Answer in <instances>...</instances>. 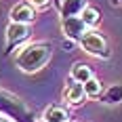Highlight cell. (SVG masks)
Listing matches in <instances>:
<instances>
[{"mask_svg": "<svg viewBox=\"0 0 122 122\" xmlns=\"http://www.w3.org/2000/svg\"><path fill=\"white\" fill-rule=\"evenodd\" d=\"M0 122H13L11 118H6V116H0Z\"/></svg>", "mask_w": 122, "mask_h": 122, "instance_id": "cell-15", "label": "cell"}, {"mask_svg": "<svg viewBox=\"0 0 122 122\" xmlns=\"http://www.w3.org/2000/svg\"><path fill=\"white\" fill-rule=\"evenodd\" d=\"M84 99H86L84 84L70 80L67 86L63 88V101H65L67 105H82V103H84Z\"/></svg>", "mask_w": 122, "mask_h": 122, "instance_id": "cell-7", "label": "cell"}, {"mask_svg": "<svg viewBox=\"0 0 122 122\" xmlns=\"http://www.w3.org/2000/svg\"><path fill=\"white\" fill-rule=\"evenodd\" d=\"M4 36H6V46H4V55L9 57L15 49H19V46H23L25 42L30 40L32 36V27L25 23H9L6 25V30H4Z\"/></svg>", "mask_w": 122, "mask_h": 122, "instance_id": "cell-4", "label": "cell"}, {"mask_svg": "<svg viewBox=\"0 0 122 122\" xmlns=\"http://www.w3.org/2000/svg\"><path fill=\"white\" fill-rule=\"evenodd\" d=\"M86 9V0H61V19L65 17H80V13Z\"/></svg>", "mask_w": 122, "mask_h": 122, "instance_id": "cell-9", "label": "cell"}, {"mask_svg": "<svg viewBox=\"0 0 122 122\" xmlns=\"http://www.w3.org/2000/svg\"><path fill=\"white\" fill-rule=\"evenodd\" d=\"M61 30H63V36L67 38V40L78 42V44L84 38V34L88 32L86 23L80 17H65V19H61Z\"/></svg>", "mask_w": 122, "mask_h": 122, "instance_id": "cell-5", "label": "cell"}, {"mask_svg": "<svg viewBox=\"0 0 122 122\" xmlns=\"http://www.w3.org/2000/svg\"><path fill=\"white\" fill-rule=\"evenodd\" d=\"M38 122H46V120H42V118H38Z\"/></svg>", "mask_w": 122, "mask_h": 122, "instance_id": "cell-17", "label": "cell"}, {"mask_svg": "<svg viewBox=\"0 0 122 122\" xmlns=\"http://www.w3.org/2000/svg\"><path fill=\"white\" fill-rule=\"evenodd\" d=\"M80 19L86 23L88 30H93V27H97L101 23V11H99L97 6H91V4H86V9L80 13Z\"/></svg>", "mask_w": 122, "mask_h": 122, "instance_id": "cell-11", "label": "cell"}, {"mask_svg": "<svg viewBox=\"0 0 122 122\" xmlns=\"http://www.w3.org/2000/svg\"><path fill=\"white\" fill-rule=\"evenodd\" d=\"M91 78H95V74H93V67H91L88 63H82V61H78V63H74V65H72L70 80L84 84V82H88Z\"/></svg>", "mask_w": 122, "mask_h": 122, "instance_id": "cell-10", "label": "cell"}, {"mask_svg": "<svg viewBox=\"0 0 122 122\" xmlns=\"http://www.w3.org/2000/svg\"><path fill=\"white\" fill-rule=\"evenodd\" d=\"M80 46H82L84 53L97 57V59H110L112 57V49L105 40V36H101V32H97V30H88L84 34V38L80 40Z\"/></svg>", "mask_w": 122, "mask_h": 122, "instance_id": "cell-3", "label": "cell"}, {"mask_svg": "<svg viewBox=\"0 0 122 122\" xmlns=\"http://www.w3.org/2000/svg\"><path fill=\"white\" fill-rule=\"evenodd\" d=\"M99 99L105 105H118V103H122V84H112L107 91H103V95Z\"/></svg>", "mask_w": 122, "mask_h": 122, "instance_id": "cell-12", "label": "cell"}, {"mask_svg": "<svg viewBox=\"0 0 122 122\" xmlns=\"http://www.w3.org/2000/svg\"><path fill=\"white\" fill-rule=\"evenodd\" d=\"M112 2H114V4H122V0H112Z\"/></svg>", "mask_w": 122, "mask_h": 122, "instance_id": "cell-16", "label": "cell"}, {"mask_svg": "<svg viewBox=\"0 0 122 122\" xmlns=\"http://www.w3.org/2000/svg\"><path fill=\"white\" fill-rule=\"evenodd\" d=\"M27 2H30L36 11H38V9H46V6L51 4V0H27Z\"/></svg>", "mask_w": 122, "mask_h": 122, "instance_id": "cell-14", "label": "cell"}, {"mask_svg": "<svg viewBox=\"0 0 122 122\" xmlns=\"http://www.w3.org/2000/svg\"><path fill=\"white\" fill-rule=\"evenodd\" d=\"M84 93H86V99H99L103 95V84L99 78H91L88 82H84Z\"/></svg>", "mask_w": 122, "mask_h": 122, "instance_id": "cell-13", "label": "cell"}, {"mask_svg": "<svg viewBox=\"0 0 122 122\" xmlns=\"http://www.w3.org/2000/svg\"><path fill=\"white\" fill-rule=\"evenodd\" d=\"M13 23H25V25H32L34 19H36V9L30 4V2H19L15 4L9 13Z\"/></svg>", "mask_w": 122, "mask_h": 122, "instance_id": "cell-6", "label": "cell"}, {"mask_svg": "<svg viewBox=\"0 0 122 122\" xmlns=\"http://www.w3.org/2000/svg\"><path fill=\"white\" fill-rule=\"evenodd\" d=\"M51 57H53V44L51 42H30V44L21 46V51L15 57V63L21 72L36 74L51 61Z\"/></svg>", "mask_w": 122, "mask_h": 122, "instance_id": "cell-1", "label": "cell"}, {"mask_svg": "<svg viewBox=\"0 0 122 122\" xmlns=\"http://www.w3.org/2000/svg\"><path fill=\"white\" fill-rule=\"evenodd\" d=\"M42 120L46 122H70L72 120V114L65 105H49L44 114H42Z\"/></svg>", "mask_w": 122, "mask_h": 122, "instance_id": "cell-8", "label": "cell"}, {"mask_svg": "<svg viewBox=\"0 0 122 122\" xmlns=\"http://www.w3.org/2000/svg\"><path fill=\"white\" fill-rule=\"evenodd\" d=\"M0 116H6L13 122H38L34 110L21 97L0 86Z\"/></svg>", "mask_w": 122, "mask_h": 122, "instance_id": "cell-2", "label": "cell"}]
</instances>
